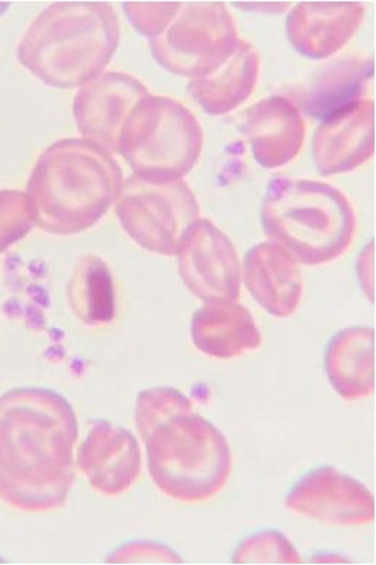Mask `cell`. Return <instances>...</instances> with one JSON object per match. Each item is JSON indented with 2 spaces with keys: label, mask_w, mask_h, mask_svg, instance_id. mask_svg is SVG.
<instances>
[{
  "label": "cell",
  "mask_w": 376,
  "mask_h": 565,
  "mask_svg": "<svg viewBox=\"0 0 376 565\" xmlns=\"http://www.w3.org/2000/svg\"><path fill=\"white\" fill-rule=\"evenodd\" d=\"M78 420L51 388H15L0 396V500L26 513L65 505L75 481Z\"/></svg>",
  "instance_id": "cell-1"
},
{
  "label": "cell",
  "mask_w": 376,
  "mask_h": 565,
  "mask_svg": "<svg viewBox=\"0 0 376 565\" xmlns=\"http://www.w3.org/2000/svg\"><path fill=\"white\" fill-rule=\"evenodd\" d=\"M122 185V169L109 151L71 138L40 156L24 194L35 226L65 236L94 226Z\"/></svg>",
  "instance_id": "cell-2"
},
{
  "label": "cell",
  "mask_w": 376,
  "mask_h": 565,
  "mask_svg": "<svg viewBox=\"0 0 376 565\" xmlns=\"http://www.w3.org/2000/svg\"><path fill=\"white\" fill-rule=\"evenodd\" d=\"M119 44V21L107 3H53L18 47V61L52 87L71 88L103 74Z\"/></svg>",
  "instance_id": "cell-3"
},
{
  "label": "cell",
  "mask_w": 376,
  "mask_h": 565,
  "mask_svg": "<svg viewBox=\"0 0 376 565\" xmlns=\"http://www.w3.org/2000/svg\"><path fill=\"white\" fill-rule=\"evenodd\" d=\"M262 226L298 263L320 266L346 253L356 218L346 196L326 183L276 179L264 200Z\"/></svg>",
  "instance_id": "cell-4"
},
{
  "label": "cell",
  "mask_w": 376,
  "mask_h": 565,
  "mask_svg": "<svg viewBox=\"0 0 376 565\" xmlns=\"http://www.w3.org/2000/svg\"><path fill=\"white\" fill-rule=\"evenodd\" d=\"M152 481L173 500L207 501L225 488L232 451L225 435L203 416L179 414L141 435Z\"/></svg>",
  "instance_id": "cell-5"
},
{
  "label": "cell",
  "mask_w": 376,
  "mask_h": 565,
  "mask_svg": "<svg viewBox=\"0 0 376 565\" xmlns=\"http://www.w3.org/2000/svg\"><path fill=\"white\" fill-rule=\"evenodd\" d=\"M201 147L203 132L194 115L172 98L150 94L125 122L118 152L142 181L170 183L191 172Z\"/></svg>",
  "instance_id": "cell-6"
},
{
  "label": "cell",
  "mask_w": 376,
  "mask_h": 565,
  "mask_svg": "<svg viewBox=\"0 0 376 565\" xmlns=\"http://www.w3.org/2000/svg\"><path fill=\"white\" fill-rule=\"evenodd\" d=\"M150 43L165 70L201 76L221 68L239 44L232 17L221 3L179 4Z\"/></svg>",
  "instance_id": "cell-7"
},
{
  "label": "cell",
  "mask_w": 376,
  "mask_h": 565,
  "mask_svg": "<svg viewBox=\"0 0 376 565\" xmlns=\"http://www.w3.org/2000/svg\"><path fill=\"white\" fill-rule=\"evenodd\" d=\"M116 214L128 235L151 253L176 255L200 207L185 182L150 183L133 174L116 200Z\"/></svg>",
  "instance_id": "cell-8"
},
{
  "label": "cell",
  "mask_w": 376,
  "mask_h": 565,
  "mask_svg": "<svg viewBox=\"0 0 376 565\" xmlns=\"http://www.w3.org/2000/svg\"><path fill=\"white\" fill-rule=\"evenodd\" d=\"M179 270L187 289L212 300L240 295V264L232 242L208 220H196L179 246Z\"/></svg>",
  "instance_id": "cell-9"
},
{
  "label": "cell",
  "mask_w": 376,
  "mask_h": 565,
  "mask_svg": "<svg viewBox=\"0 0 376 565\" xmlns=\"http://www.w3.org/2000/svg\"><path fill=\"white\" fill-rule=\"evenodd\" d=\"M286 505L303 518L334 526H362L375 519L373 492L331 466L304 475L290 491Z\"/></svg>",
  "instance_id": "cell-10"
},
{
  "label": "cell",
  "mask_w": 376,
  "mask_h": 565,
  "mask_svg": "<svg viewBox=\"0 0 376 565\" xmlns=\"http://www.w3.org/2000/svg\"><path fill=\"white\" fill-rule=\"evenodd\" d=\"M150 96L140 81L122 72H103L76 94L74 116L85 140L118 152L120 132L138 103Z\"/></svg>",
  "instance_id": "cell-11"
},
{
  "label": "cell",
  "mask_w": 376,
  "mask_h": 565,
  "mask_svg": "<svg viewBox=\"0 0 376 565\" xmlns=\"http://www.w3.org/2000/svg\"><path fill=\"white\" fill-rule=\"evenodd\" d=\"M76 466L98 494L122 495L140 478V443L128 429L96 420L80 444Z\"/></svg>",
  "instance_id": "cell-12"
},
{
  "label": "cell",
  "mask_w": 376,
  "mask_h": 565,
  "mask_svg": "<svg viewBox=\"0 0 376 565\" xmlns=\"http://www.w3.org/2000/svg\"><path fill=\"white\" fill-rule=\"evenodd\" d=\"M373 154V100H357L335 111L315 136V159L325 174L355 169Z\"/></svg>",
  "instance_id": "cell-13"
},
{
  "label": "cell",
  "mask_w": 376,
  "mask_h": 565,
  "mask_svg": "<svg viewBox=\"0 0 376 565\" xmlns=\"http://www.w3.org/2000/svg\"><path fill=\"white\" fill-rule=\"evenodd\" d=\"M245 282L250 295L272 316H293L302 298L298 262L279 244H261L245 258Z\"/></svg>",
  "instance_id": "cell-14"
},
{
  "label": "cell",
  "mask_w": 376,
  "mask_h": 565,
  "mask_svg": "<svg viewBox=\"0 0 376 565\" xmlns=\"http://www.w3.org/2000/svg\"><path fill=\"white\" fill-rule=\"evenodd\" d=\"M192 342L207 356L228 359L255 351L262 338L248 309L235 300H212L195 312Z\"/></svg>",
  "instance_id": "cell-15"
},
{
  "label": "cell",
  "mask_w": 376,
  "mask_h": 565,
  "mask_svg": "<svg viewBox=\"0 0 376 565\" xmlns=\"http://www.w3.org/2000/svg\"><path fill=\"white\" fill-rule=\"evenodd\" d=\"M361 4L302 3L289 18V35L299 52L325 57L337 52L359 26Z\"/></svg>",
  "instance_id": "cell-16"
},
{
  "label": "cell",
  "mask_w": 376,
  "mask_h": 565,
  "mask_svg": "<svg viewBox=\"0 0 376 565\" xmlns=\"http://www.w3.org/2000/svg\"><path fill=\"white\" fill-rule=\"evenodd\" d=\"M246 132L253 140L255 159L264 168H279L301 150L304 124L292 103L272 97L249 110Z\"/></svg>",
  "instance_id": "cell-17"
},
{
  "label": "cell",
  "mask_w": 376,
  "mask_h": 565,
  "mask_svg": "<svg viewBox=\"0 0 376 565\" xmlns=\"http://www.w3.org/2000/svg\"><path fill=\"white\" fill-rule=\"evenodd\" d=\"M375 333L353 327L331 340L325 371L335 392L346 401H361L375 392Z\"/></svg>",
  "instance_id": "cell-18"
},
{
  "label": "cell",
  "mask_w": 376,
  "mask_h": 565,
  "mask_svg": "<svg viewBox=\"0 0 376 565\" xmlns=\"http://www.w3.org/2000/svg\"><path fill=\"white\" fill-rule=\"evenodd\" d=\"M258 66L257 52L239 42L225 64L192 83L190 92L208 114H226L253 93Z\"/></svg>",
  "instance_id": "cell-19"
},
{
  "label": "cell",
  "mask_w": 376,
  "mask_h": 565,
  "mask_svg": "<svg viewBox=\"0 0 376 565\" xmlns=\"http://www.w3.org/2000/svg\"><path fill=\"white\" fill-rule=\"evenodd\" d=\"M68 302L85 326H106L116 316L114 277L101 258H80L68 285Z\"/></svg>",
  "instance_id": "cell-20"
},
{
  "label": "cell",
  "mask_w": 376,
  "mask_h": 565,
  "mask_svg": "<svg viewBox=\"0 0 376 565\" xmlns=\"http://www.w3.org/2000/svg\"><path fill=\"white\" fill-rule=\"evenodd\" d=\"M194 411L191 398L172 387L147 390L138 396L136 423L138 433L144 435L154 426L179 414Z\"/></svg>",
  "instance_id": "cell-21"
},
{
  "label": "cell",
  "mask_w": 376,
  "mask_h": 565,
  "mask_svg": "<svg viewBox=\"0 0 376 565\" xmlns=\"http://www.w3.org/2000/svg\"><path fill=\"white\" fill-rule=\"evenodd\" d=\"M233 562L244 563H302L301 555L279 532H261L241 542Z\"/></svg>",
  "instance_id": "cell-22"
},
{
  "label": "cell",
  "mask_w": 376,
  "mask_h": 565,
  "mask_svg": "<svg viewBox=\"0 0 376 565\" xmlns=\"http://www.w3.org/2000/svg\"><path fill=\"white\" fill-rule=\"evenodd\" d=\"M34 226L24 192L0 191V254L24 239Z\"/></svg>",
  "instance_id": "cell-23"
},
{
  "label": "cell",
  "mask_w": 376,
  "mask_h": 565,
  "mask_svg": "<svg viewBox=\"0 0 376 565\" xmlns=\"http://www.w3.org/2000/svg\"><path fill=\"white\" fill-rule=\"evenodd\" d=\"M9 7H11V4H9V3H0V15H2V13L7 12Z\"/></svg>",
  "instance_id": "cell-24"
}]
</instances>
